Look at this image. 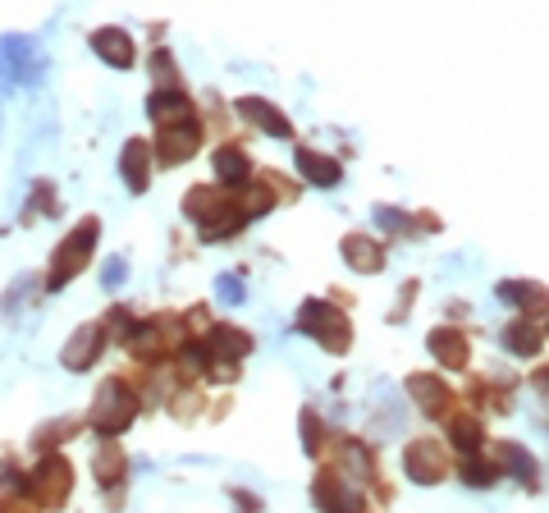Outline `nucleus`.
Returning a JSON list of instances; mask_svg holds the SVG:
<instances>
[{
	"label": "nucleus",
	"mask_w": 549,
	"mask_h": 513,
	"mask_svg": "<svg viewBox=\"0 0 549 513\" xmlns=\"http://www.w3.org/2000/svg\"><path fill=\"white\" fill-rule=\"evenodd\" d=\"M97 239H101V220H97V216L83 220V225H78V230L69 234L60 248H55V257H51V280H46V284H51V289H65V284L87 266V257H92Z\"/></svg>",
	"instance_id": "f257e3e1"
},
{
	"label": "nucleus",
	"mask_w": 549,
	"mask_h": 513,
	"mask_svg": "<svg viewBox=\"0 0 549 513\" xmlns=\"http://www.w3.org/2000/svg\"><path fill=\"white\" fill-rule=\"evenodd\" d=\"M298 321H302V330H307V335H316V344H321V349H330V353H344L348 344H353V326H348V317L334 303H325V298L302 303Z\"/></svg>",
	"instance_id": "f03ea898"
},
{
	"label": "nucleus",
	"mask_w": 549,
	"mask_h": 513,
	"mask_svg": "<svg viewBox=\"0 0 549 513\" xmlns=\"http://www.w3.org/2000/svg\"><path fill=\"white\" fill-rule=\"evenodd\" d=\"M138 417V399L124 381H106L97 394V408H92V426H97L101 436H119V431H129V422Z\"/></svg>",
	"instance_id": "7ed1b4c3"
},
{
	"label": "nucleus",
	"mask_w": 549,
	"mask_h": 513,
	"mask_svg": "<svg viewBox=\"0 0 549 513\" xmlns=\"http://www.w3.org/2000/svg\"><path fill=\"white\" fill-rule=\"evenodd\" d=\"M0 69L10 74V83H42L46 60L33 37H5L0 42Z\"/></svg>",
	"instance_id": "20e7f679"
},
{
	"label": "nucleus",
	"mask_w": 549,
	"mask_h": 513,
	"mask_svg": "<svg viewBox=\"0 0 549 513\" xmlns=\"http://www.w3.org/2000/svg\"><path fill=\"white\" fill-rule=\"evenodd\" d=\"M28 491L37 495V500L51 509V504H65L69 500V463L65 459H42V468L28 477Z\"/></svg>",
	"instance_id": "39448f33"
},
{
	"label": "nucleus",
	"mask_w": 549,
	"mask_h": 513,
	"mask_svg": "<svg viewBox=\"0 0 549 513\" xmlns=\"http://www.w3.org/2000/svg\"><path fill=\"white\" fill-rule=\"evenodd\" d=\"M403 468H408V477L421 481V486H440L449 463H444L435 440H417V445H408V454H403Z\"/></svg>",
	"instance_id": "423d86ee"
},
{
	"label": "nucleus",
	"mask_w": 549,
	"mask_h": 513,
	"mask_svg": "<svg viewBox=\"0 0 549 513\" xmlns=\"http://www.w3.org/2000/svg\"><path fill=\"white\" fill-rule=\"evenodd\" d=\"M101 349H106V330L101 326H78L74 339L65 344V353H60V362H65V372H87V367L101 358Z\"/></svg>",
	"instance_id": "0eeeda50"
},
{
	"label": "nucleus",
	"mask_w": 549,
	"mask_h": 513,
	"mask_svg": "<svg viewBox=\"0 0 549 513\" xmlns=\"http://www.w3.org/2000/svg\"><path fill=\"white\" fill-rule=\"evenodd\" d=\"M197 142H202V124L188 120V124H170V129H161L156 147H161V161L165 165H183L188 156L197 152Z\"/></svg>",
	"instance_id": "6e6552de"
},
{
	"label": "nucleus",
	"mask_w": 549,
	"mask_h": 513,
	"mask_svg": "<svg viewBox=\"0 0 549 513\" xmlns=\"http://www.w3.org/2000/svg\"><path fill=\"white\" fill-rule=\"evenodd\" d=\"M371 422H376V431H385V436H399V431H403L408 413H403L394 385H385V381L371 385Z\"/></svg>",
	"instance_id": "1a4fd4ad"
},
{
	"label": "nucleus",
	"mask_w": 549,
	"mask_h": 513,
	"mask_svg": "<svg viewBox=\"0 0 549 513\" xmlns=\"http://www.w3.org/2000/svg\"><path fill=\"white\" fill-rule=\"evenodd\" d=\"M119 175L129 184V193H147L151 184V147L142 138L124 142V156H119Z\"/></svg>",
	"instance_id": "9d476101"
},
{
	"label": "nucleus",
	"mask_w": 549,
	"mask_h": 513,
	"mask_svg": "<svg viewBox=\"0 0 549 513\" xmlns=\"http://www.w3.org/2000/svg\"><path fill=\"white\" fill-rule=\"evenodd\" d=\"M312 500L321 513H362L357 491H348V481H339V477H316Z\"/></svg>",
	"instance_id": "9b49d317"
},
{
	"label": "nucleus",
	"mask_w": 549,
	"mask_h": 513,
	"mask_svg": "<svg viewBox=\"0 0 549 513\" xmlns=\"http://www.w3.org/2000/svg\"><path fill=\"white\" fill-rule=\"evenodd\" d=\"M147 115L156 124H161V129H170V124H188V120H197L193 115V101L183 97V92H151V101H147Z\"/></svg>",
	"instance_id": "f8f14e48"
},
{
	"label": "nucleus",
	"mask_w": 549,
	"mask_h": 513,
	"mask_svg": "<svg viewBox=\"0 0 549 513\" xmlns=\"http://www.w3.org/2000/svg\"><path fill=\"white\" fill-rule=\"evenodd\" d=\"M92 51H97L106 65H115V69L133 65V37L124 33V28H97V33H92Z\"/></svg>",
	"instance_id": "ddd939ff"
},
{
	"label": "nucleus",
	"mask_w": 549,
	"mask_h": 513,
	"mask_svg": "<svg viewBox=\"0 0 549 513\" xmlns=\"http://www.w3.org/2000/svg\"><path fill=\"white\" fill-rule=\"evenodd\" d=\"M238 115H248L257 129H266V133H275V138H289L293 133V124L284 120V110L275 106V101H261V97H243L238 101Z\"/></svg>",
	"instance_id": "4468645a"
},
{
	"label": "nucleus",
	"mask_w": 549,
	"mask_h": 513,
	"mask_svg": "<svg viewBox=\"0 0 549 513\" xmlns=\"http://www.w3.org/2000/svg\"><path fill=\"white\" fill-rule=\"evenodd\" d=\"M408 390H412V399L421 404V413L426 417H440L444 408H449V385L435 381V376H412Z\"/></svg>",
	"instance_id": "2eb2a0df"
},
{
	"label": "nucleus",
	"mask_w": 549,
	"mask_h": 513,
	"mask_svg": "<svg viewBox=\"0 0 549 513\" xmlns=\"http://www.w3.org/2000/svg\"><path fill=\"white\" fill-rule=\"evenodd\" d=\"M298 170H302V179H312L316 188H334L344 179V165L321 156V152H298Z\"/></svg>",
	"instance_id": "dca6fc26"
},
{
	"label": "nucleus",
	"mask_w": 549,
	"mask_h": 513,
	"mask_svg": "<svg viewBox=\"0 0 549 513\" xmlns=\"http://www.w3.org/2000/svg\"><path fill=\"white\" fill-rule=\"evenodd\" d=\"M344 257H348V262H353V271H362V275L380 271V262H385V252H380V243L362 239V234H348V239H344Z\"/></svg>",
	"instance_id": "f3484780"
},
{
	"label": "nucleus",
	"mask_w": 549,
	"mask_h": 513,
	"mask_svg": "<svg viewBox=\"0 0 549 513\" xmlns=\"http://www.w3.org/2000/svg\"><path fill=\"white\" fill-rule=\"evenodd\" d=\"M499 459H504V468L513 472V477L522 481V486H536L540 468H536V459H531V454H527V449H522V445H513V440H504V445H499Z\"/></svg>",
	"instance_id": "a211bd4d"
},
{
	"label": "nucleus",
	"mask_w": 549,
	"mask_h": 513,
	"mask_svg": "<svg viewBox=\"0 0 549 513\" xmlns=\"http://www.w3.org/2000/svg\"><path fill=\"white\" fill-rule=\"evenodd\" d=\"M431 353L444 362V367H463L467 362V339L463 335H453V330H431Z\"/></svg>",
	"instance_id": "6ab92c4d"
},
{
	"label": "nucleus",
	"mask_w": 549,
	"mask_h": 513,
	"mask_svg": "<svg viewBox=\"0 0 549 513\" xmlns=\"http://www.w3.org/2000/svg\"><path fill=\"white\" fill-rule=\"evenodd\" d=\"M248 175H252V161H248V156L238 152V147H220V152H216V179H220V184H234V188H238Z\"/></svg>",
	"instance_id": "aec40b11"
},
{
	"label": "nucleus",
	"mask_w": 549,
	"mask_h": 513,
	"mask_svg": "<svg viewBox=\"0 0 549 513\" xmlns=\"http://www.w3.org/2000/svg\"><path fill=\"white\" fill-rule=\"evenodd\" d=\"M504 349L517 353V358H531V353H540V330L531 321H513L504 330Z\"/></svg>",
	"instance_id": "412c9836"
},
{
	"label": "nucleus",
	"mask_w": 549,
	"mask_h": 513,
	"mask_svg": "<svg viewBox=\"0 0 549 513\" xmlns=\"http://www.w3.org/2000/svg\"><path fill=\"white\" fill-rule=\"evenodd\" d=\"M499 298H504V303H513V307H540V284H527V280H504L495 289Z\"/></svg>",
	"instance_id": "4be33fe9"
},
{
	"label": "nucleus",
	"mask_w": 549,
	"mask_h": 513,
	"mask_svg": "<svg viewBox=\"0 0 549 513\" xmlns=\"http://www.w3.org/2000/svg\"><path fill=\"white\" fill-rule=\"evenodd\" d=\"M449 436H453V445L463 449L467 459H476V449H481V422H472V417H453Z\"/></svg>",
	"instance_id": "5701e85b"
},
{
	"label": "nucleus",
	"mask_w": 549,
	"mask_h": 513,
	"mask_svg": "<svg viewBox=\"0 0 549 513\" xmlns=\"http://www.w3.org/2000/svg\"><path fill=\"white\" fill-rule=\"evenodd\" d=\"M119 477H124V449H119V445H106V449L97 454V481H101V486H115Z\"/></svg>",
	"instance_id": "b1692460"
},
{
	"label": "nucleus",
	"mask_w": 549,
	"mask_h": 513,
	"mask_svg": "<svg viewBox=\"0 0 549 513\" xmlns=\"http://www.w3.org/2000/svg\"><path fill=\"white\" fill-rule=\"evenodd\" d=\"M216 294H220V303H243V298H248V284L238 280V275H220L216 280Z\"/></svg>",
	"instance_id": "393cba45"
},
{
	"label": "nucleus",
	"mask_w": 549,
	"mask_h": 513,
	"mask_svg": "<svg viewBox=\"0 0 549 513\" xmlns=\"http://www.w3.org/2000/svg\"><path fill=\"white\" fill-rule=\"evenodd\" d=\"M124 275H129V262H124V257H110V262L101 266V284H106L110 294H115L119 284H124Z\"/></svg>",
	"instance_id": "a878e982"
},
{
	"label": "nucleus",
	"mask_w": 549,
	"mask_h": 513,
	"mask_svg": "<svg viewBox=\"0 0 549 513\" xmlns=\"http://www.w3.org/2000/svg\"><path fill=\"white\" fill-rule=\"evenodd\" d=\"M376 220L385 225L389 234H408L412 230V220L403 216V211H394V207H376Z\"/></svg>",
	"instance_id": "bb28decb"
},
{
	"label": "nucleus",
	"mask_w": 549,
	"mask_h": 513,
	"mask_svg": "<svg viewBox=\"0 0 549 513\" xmlns=\"http://www.w3.org/2000/svg\"><path fill=\"white\" fill-rule=\"evenodd\" d=\"M467 486H490V481H495V468H490V463H481V459H467Z\"/></svg>",
	"instance_id": "cd10ccee"
},
{
	"label": "nucleus",
	"mask_w": 549,
	"mask_h": 513,
	"mask_svg": "<svg viewBox=\"0 0 549 513\" xmlns=\"http://www.w3.org/2000/svg\"><path fill=\"white\" fill-rule=\"evenodd\" d=\"M302 449H307V454H316V449H321V426H316L312 413H302Z\"/></svg>",
	"instance_id": "c85d7f7f"
},
{
	"label": "nucleus",
	"mask_w": 549,
	"mask_h": 513,
	"mask_svg": "<svg viewBox=\"0 0 549 513\" xmlns=\"http://www.w3.org/2000/svg\"><path fill=\"white\" fill-rule=\"evenodd\" d=\"M151 69H156V74H161V83H174V60L165 51H156L151 55Z\"/></svg>",
	"instance_id": "c756f323"
},
{
	"label": "nucleus",
	"mask_w": 549,
	"mask_h": 513,
	"mask_svg": "<svg viewBox=\"0 0 549 513\" xmlns=\"http://www.w3.org/2000/svg\"><path fill=\"white\" fill-rule=\"evenodd\" d=\"M229 500H234V504H243V513H261V504L252 500L248 491H229Z\"/></svg>",
	"instance_id": "7c9ffc66"
}]
</instances>
